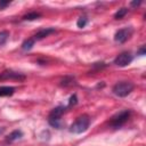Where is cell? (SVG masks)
<instances>
[{"instance_id": "cell-1", "label": "cell", "mask_w": 146, "mask_h": 146, "mask_svg": "<svg viewBox=\"0 0 146 146\" xmlns=\"http://www.w3.org/2000/svg\"><path fill=\"white\" fill-rule=\"evenodd\" d=\"M90 124V117L87 114H82L79 116L70 127V131L73 133H82L84 132Z\"/></svg>"}, {"instance_id": "cell-2", "label": "cell", "mask_w": 146, "mask_h": 146, "mask_svg": "<svg viewBox=\"0 0 146 146\" xmlns=\"http://www.w3.org/2000/svg\"><path fill=\"white\" fill-rule=\"evenodd\" d=\"M131 115V111L130 110H123L119 113H116L115 115H113L110 120V127L114 128V129H119L121 128L123 124H125L128 122V120L130 119Z\"/></svg>"}, {"instance_id": "cell-3", "label": "cell", "mask_w": 146, "mask_h": 146, "mask_svg": "<svg viewBox=\"0 0 146 146\" xmlns=\"http://www.w3.org/2000/svg\"><path fill=\"white\" fill-rule=\"evenodd\" d=\"M135 86L130 81H120L113 86V94L116 95L117 97H127L130 95L133 90Z\"/></svg>"}, {"instance_id": "cell-4", "label": "cell", "mask_w": 146, "mask_h": 146, "mask_svg": "<svg viewBox=\"0 0 146 146\" xmlns=\"http://www.w3.org/2000/svg\"><path fill=\"white\" fill-rule=\"evenodd\" d=\"M66 107L65 106H57L54 110H51V112L48 115V122L50 125L59 129L60 128V117L62 115L65 113Z\"/></svg>"}, {"instance_id": "cell-5", "label": "cell", "mask_w": 146, "mask_h": 146, "mask_svg": "<svg viewBox=\"0 0 146 146\" xmlns=\"http://www.w3.org/2000/svg\"><path fill=\"white\" fill-rule=\"evenodd\" d=\"M132 33H133L132 27H130V26H129V27H123V29L119 30V31L115 33L114 40H115L116 42H119V43H124L127 40L130 39V36L132 35Z\"/></svg>"}, {"instance_id": "cell-6", "label": "cell", "mask_w": 146, "mask_h": 146, "mask_svg": "<svg viewBox=\"0 0 146 146\" xmlns=\"http://www.w3.org/2000/svg\"><path fill=\"white\" fill-rule=\"evenodd\" d=\"M132 59H133V57H132V55H131L130 52H128V51H123V52L119 54V55L115 57V59H114V64H115L116 66L124 67V66L129 65V64L132 62Z\"/></svg>"}, {"instance_id": "cell-7", "label": "cell", "mask_w": 146, "mask_h": 146, "mask_svg": "<svg viewBox=\"0 0 146 146\" xmlns=\"http://www.w3.org/2000/svg\"><path fill=\"white\" fill-rule=\"evenodd\" d=\"M25 79V75L23 73L13 71V70H6L0 73V80H17L22 81Z\"/></svg>"}, {"instance_id": "cell-8", "label": "cell", "mask_w": 146, "mask_h": 146, "mask_svg": "<svg viewBox=\"0 0 146 146\" xmlns=\"http://www.w3.org/2000/svg\"><path fill=\"white\" fill-rule=\"evenodd\" d=\"M55 32H56V30H55L54 27H46V29H42V30L38 31V32L33 35V39H34L35 41L42 40V39H44L46 36H48V35H50L51 33H55Z\"/></svg>"}, {"instance_id": "cell-9", "label": "cell", "mask_w": 146, "mask_h": 146, "mask_svg": "<svg viewBox=\"0 0 146 146\" xmlns=\"http://www.w3.org/2000/svg\"><path fill=\"white\" fill-rule=\"evenodd\" d=\"M22 137H23V132H22L21 130H14V131H11V132L9 133V136H7L6 141H7V143H13V141H15V140L21 139Z\"/></svg>"}, {"instance_id": "cell-10", "label": "cell", "mask_w": 146, "mask_h": 146, "mask_svg": "<svg viewBox=\"0 0 146 146\" xmlns=\"http://www.w3.org/2000/svg\"><path fill=\"white\" fill-rule=\"evenodd\" d=\"M14 92H15V87H11V86H2V87H0V97L11 96Z\"/></svg>"}, {"instance_id": "cell-11", "label": "cell", "mask_w": 146, "mask_h": 146, "mask_svg": "<svg viewBox=\"0 0 146 146\" xmlns=\"http://www.w3.org/2000/svg\"><path fill=\"white\" fill-rule=\"evenodd\" d=\"M34 43H35V40H34L33 38H30V39L25 40V41L22 43V49L25 50V51H27V50L32 49V47L34 46Z\"/></svg>"}, {"instance_id": "cell-12", "label": "cell", "mask_w": 146, "mask_h": 146, "mask_svg": "<svg viewBox=\"0 0 146 146\" xmlns=\"http://www.w3.org/2000/svg\"><path fill=\"white\" fill-rule=\"evenodd\" d=\"M74 83H75V79L73 76H65L60 81V86L62 87H70V86H73Z\"/></svg>"}, {"instance_id": "cell-13", "label": "cell", "mask_w": 146, "mask_h": 146, "mask_svg": "<svg viewBox=\"0 0 146 146\" xmlns=\"http://www.w3.org/2000/svg\"><path fill=\"white\" fill-rule=\"evenodd\" d=\"M40 16H41V15H40L39 13L32 11V13H29V14H26L25 16H23V19H24V21H34V19H38Z\"/></svg>"}, {"instance_id": "cell-14", "label": "cell", "mask_w": 146, "mask_h": 146, "mask_svg": "<svg viewBox=\"0 0 146 146\" xmlns=\"http://www.w3.org/2000/svg\"><path fill=\"white\" fill-rule=\"evenodd\" d=\"M128 14V8H120L115 14H114V18L115 19H121V18H123L125 15Z\"/></svg>"}, {"instance_id": "cell-15", "label": "cell", "mask_w": 146, "mask_h": 146, "mask_svg": "<svg viewBox=\"0 0 146 146\" xmlns=\"http://www.w3.org/2000/svg\"><path fill=\"white\" fill-rule=\"evenodd\" d=\"M8 38H9V33L7 31H1L0 32V46L5 44L8 40Z\"/></svg>"}, {"instance_id": "cell-16", "label": "cell", "mask_w": 146, "mask_h": 146, "mask_svg": "<svg viewBox=\"0 0 146 146\" xmlns=\"http://www.w3.org/2000/svg\"><path fill=\"white\" fill-rule=\"evenodd\" d=\"M87 23H88V19H87V17H80L79 19H78V22H76V25H78V27H84L86 25H87Z\"/></svg>"}, {"instance_id": "cell-17", "label": "cell", "mask_w": 146, "mask_h": 146, "mask_svg": "<svg viewBox=\"0 0 146 146\" xmlns=\"http://www.w3.org/2000/svg\"><path fill=\"white\" fill-rule=\"evenodd\" d=\"M78 103V100H76V95H73V96H71V98H70V102H68V105L71 106V105H75Z\"/></svg>"}, {"instance_id": "cell-18", "label": "cell", "mask_w": 146, "mask_h": 146, "mask_svg": "<svg viewBox=\"0 0 146 146\" xmlns=\"http://www.w3.org/2000/svg\"><path fill=\"white\" fill-rule=\"evenodd\" d=\"M9 3H10L9 1H1V0H0V10L5 9V8H6V7H7Z\"/></svg>"}, {"instance_id": "cell-19", "label": "cell", "mask_w": 146, "mask_h": 146, "mask_svg": "<svg viewBox=\"0 0 146 146\" xmlns=\"http://www.w3.org/2000/svg\"><path fill=\"white\" fill-rule=\"evenodd\" d=\"M137 54H138V55H140V56H143V55H145V47L143 46V47H141V48L139 49V51H138Z\"/></svg>"}, {"instance_id": "cell-20", "label": "cell", "mask_w": 146, "mask_h": 146, "mask_svg": "<svg viewBox=\"0 0 146 146\" xmlns=\"http://www.w3.org/2000/svg\"><path fill=\"white\" fill-rule=\"evenodd\" d=\"M140 3H141V0H139V1H132V2H131V6L136 7V6H139Z\"/></svg>"}, {"instance_id": "cell-21", "label": "cell", "mask_w": 146, "mask_h": 146, "mask_svg": "<svg viewBox=\"0 0 146 146\" xmlns=\"http://www.w3.org/2000/svg\"><path fill=\"white\" fill-rule=\"evenodd\" d=\"M3 131H5V128H3V127H2V128H0V135H1Z\"/></svg>"}]
</instances>
